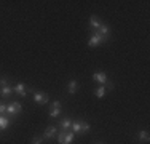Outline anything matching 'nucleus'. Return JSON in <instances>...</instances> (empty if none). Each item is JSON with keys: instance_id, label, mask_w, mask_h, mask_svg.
Segmentation results:
<instances>
[{"instance_id": "obj_2", "label": "nucleus", "mask_w": 150, "mask_h": 144, "mask_svg": "<svg viewBox=\"0 0 150 144\" xmlns=\"http://www.w3.org/2000/svg\"><path fill=\"white\" fill-rule=\"evenodd\" d=\"M56 138H58V143L59 144H72L75 135L70 131V130H67V131H62V130H61V131H58Z\"/></svg>"}, {"instance_id": "obj_13", "label": "nucleus", "mask_w": 150, "mask_h": 144, "mask_svg": "<svg viewBox=\"0 0 150 144\" xmlns=\"http://www.w3.org/2000/svg\"><path fill=\"white\" fill-rule=\"evenodd\" d=\"M11 93H13L11 85H5L3 88H0V96H2V98H8V96H11Z\"/></svg>"}, {"instance_id": "obj_20", "label": "nucleus", "mask_w": 150, "mask_h": 144, "mask_svg": "<svg viewBox=\"0 0 150 144\" xmlns=\"http://www.w3.org/2000/svg\"><path fill=\"white\" fill-rule=\"evenodd\" d=\"M104 86H105V90H113V88H115V83H113V82H110V80H107L105 83H104Z\"/></svg>"}, {"instance_id": "obj_16", "label": "nucleus", "mask_w": 150, "mask_h": 144, "mask_svg": "<svg viewBox=\"0 0 150 144\" xmlns=\"http://www.w3.org/2000/svg\"><path fill=\"white\" fill-rule=\"evenodd\" d=\"M137 139L141 143H149L150 136H149V131H145V130H141V131L137 133Z\"/></svg>"}, {"instance_id": "obj_14", "label": "nucleus", "mask_w": 150, "mask_h": 144, "mask_svg": "<svg viewBox=\"0 0 150 144\" xmlns=\"http://www.w3.org/2000/svg\"><path fill=\"white\" fill-rule=\"evenodd\" d=\"M88 24H90V29H91V31H96V29L101 26V19H99L98 16H91V18H90V23H88Z\"/></svg>"}, {"instance_id": "obj_11", "label": "nucleus", "mask_w": 150, "mask_h": 144, "mask_svg": "<svg viewBox=\"0 0 150 144\" xmlns=\"http://www.w3.org/2000/svg\"><path fill=\"white\" fill-rule=\"evenodd\" d=\"M70 127H72V120H70L69 117L61 118V120H59V128L62 130V131H67V130H70Z\"/></svg>"}, {"instance_id": "obj_12", "label": "nucleus", "mask_w": 150, "mask_h": 144, "mask_svg": "<svg viewBox=\"0 0 150 144\" xmlns=\"http://www.w3.org/2000/svg\"><path fill=\"white\" fill-rule=\"evenodd\" d=\"M78 82L77 80H70L69 82V85H67V93H69V95H75V93H77V90H78Z\"/></svg>"}, {"instance_id": "obj_18", "label": "nucleus", "mask_w": 150, "mask_h": 144, "mask_svg": "<svg viewBox=\"0 0 150 144\" xmlns=\"http://www.w3.org/2000/svg\"><path fill=\"white\" fill-rule=\"evenodd\" d=\"M0 115H6V104L0 101Z\"/></svg>"}, {"instance_id": "obj_5", "label": "nucleus", "mask_w": 150, "mask_h": 144, "mask_svg": "<svg viewBox=\"0 0 150 144\" xmlns=\"http://www.w3.org/2000/svg\"><path fill=\"white\" fill-rule=\"evenodd\" d=\"M32 93H34V101H35V103H38V104H48L50 98H48V95H46V93H43V91H32Z\"/></svg>"}, {"instance_id": "obj_10", "label": "nucleus", "mask_w": 150, "mask_h": 144, "mask_svg": "<svg viewBox=\"0 0 150 144\" xmlns=\"http://www.w3.org/2000/svg\"><path fill=\"white\" fill-rule=\"evenodd\" d=\"M93 80H96L98 83L104 85L107 82V74L105 72H96V74H93Z\"/></svg>"}, {"instance_id": "obj_7", "label": "nucleus", "mask_w": 150, "mask_h": 144, "mask_svg": "<svg viewBox=\"0 0 150 144\" xmlns=\"http://www.w3.org/2000/svg\"><path fill=\"white\" fill-rule=\"evenodd\" d=\"M13 93H16L18 96H21V98H26L27 96V86L24 83H16L15 86H13Z\"/></svg>"}, {"instance_id": "obj_4", "label": "nucleus", "mask_w": 150, "mask_h": 144, "mask_svg": "<svg viewBox=\"0 0 150 144\" xmlns=\"http://www.w3.org/2000/svg\"><path fill=\"white\" fill-rule=\"evenodd\" d=\"M102 43H105V38L102 37V35L99 34V32L93 31V34H91L90 40H88V46L94 48V46H99V45H102Z\"/></svg>"}, {"instance_id": "obj_6", "label": "nucleus", "mask_w": 150, "mask_h": 144, "mask_svg": "<svg viewBox=\"0 0 150 144\" xmlns=\"http://www.w3.org/2000/svg\"><path fill=\"white\" fill-rule=\"evenodd\" d=\"M50 117L51 118H56L61 115V101H53L51 104V109H50Z\"/></svg>"}, {"instance_id": "obj_3", "label": "nucleus", "mask_w": 150, "mask_h": 144, "mask_svg": "<svg viewBox=\"0 0 150 144\" xmlns=\"http://www.w3.org/2000/svg\"><path fill=\"white\" fill-rule=\"evenodd\" d=\"M21 110H23V106H21L19 101H11V103L6 104V115H8V117L19 115Z\"/></svg>"}, {"instance_id": "obj_22", "label": "nucleus", "mask_w": 150, "mask_h": 144, "mask_svg": "<svg viewBox=\"0 0 150 144\" xmlns=\"http://www.w3.org/2000/svg\"><path fill=\"white\" fill-rule=\"evenodd\" d=\"M96 144H104V143H96Z\"/></svg>"}, {"instance_id": "obj_17", "label": "nucleus", "mask_w": 150, "mask_h": 144, "mask_svg": "<svg viewBox=\"0 0 150 144\" xmlns=\"http://www.w3.org/2000/svg\"><path fill=\"white\" fill-rule=\"evenodd\" d=\"M105 93H107V90H105V86H104V85L98 86V88L94 90V95H96V98H104V96H105Z\"/></svg>"}, {"instance_id": "obj_8", "label": "nucleus", "mask_w": 150, "mask_h": 144, "mask_svg": "<svg viewBox=\"0 0 150 144\" xmlns=\"http://www.w3.org/2000/svg\"><path fill=\"white\" fill-rule=\"evenodd\" d=\"M56 135H58V128L54 125H50L43 131V139H53V138H56Z\"/></svg>"}, {"instance_id": "obj_1", "label": "nucleus", "mask_w": 150, "mask_h": 144, "mask_svg": "<svg viewBox=\"0 0 150 144\" xmlns=\"http://www.w3.org/2000/svg\"><path fill=\"white\" fill-rule=\"evenodd\" d=\"M91 128V125L88 123V122L85 120H77V122H72V127H70V131L74 133V135H85V133H88Z\"/></svg>"}, {"instance_id": "obj_9", "label": "nucleus", "mask_w": 150, "mask_h": 144, "mask_svg": "<svg viewBox=\"0 0 150 144\" xmlns=\"http://www.w3.org/2000/svg\"><path fill=\"white\" fill-rule=\"evenodd\" d=\"M96 32H99V34H101L102 37L105 38V42L110 38V27L107 26V24H104V23H101V26L96 29Z\"/></svg>"}, {"instance_id": "obj_15", "label": "nucleus", "mask_w": 150, "mask_h": 144, "mask_svg": "<svg viewBox=\"0 0 150 144\" xmlns=\"http://www.w3.org/2000/svg\"><path fill=\"white\" fill-rule=\"evenodd\" d=\"M10 125V117L8 115H0V131L6 130Z\"/></svg>"}, {"instance_id": "obj_19", "label": "nucleus", "mask_w": 150, "mask_h": 144, "mask_svg": "<svg viewBox=\"0 0 150 144\" xmlns=\"http://www.w3.org/2000/svg\"><path fill=\"white\" fill-rule=\"evenodd\" d=\"M5 85H8V77L2 75V77H0V88H3Z\"/></svg>"}, {"instance_id": "obj_21", "label": "nucleus", "mask_w": 150, "mask_h": 144, "mask_svg": "<svg viewBox=\"0 0 150 144\" xmlns=\"http://www.w3.org/2000/svg\"><path fill=\"white\" fill-rule=\"evenodd\" d=\"M32 144H43V136H35L34 139H32Z\"/></svg>"}]
</instances>
